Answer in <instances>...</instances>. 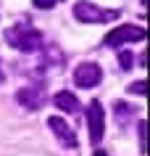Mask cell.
I'll return each instance as SVG.
<instances>
[{"label":"cell","mask_w":150,"mask_h":156,"mask_svg":"<svg viewBox=\"0 0 150 156\" xmlns=\"http://www.w3.org/2000/svg\"><path fill=\"white\" fill-rule=\"evenodd\" d=\"M121 16L118 8H98L90 0H82L74 5V19L82 24H103V21H116Z\"/></svg>","instance_id":"cell-1"},{"label":"cell","mask_w":150,"mask_h":156,"mask_svg":"<svg viewBox=\"0 0 150 156\" xmlns=\"http://www.w3.org/2000/svg\"><path fill=\"white\" fill-rule=\"evenodd\" d=\"M5 40L13 45V48L24 50V53H32V50L42 48V34L37 29H32L29 24H16L5 32Z\"/></svg>","instance_id":"cell-2"},{"label":"cell","mask_w":150,"mask_h":156,"mask_svg":"<svg viewBox=\"0 0 150 156\" xmlns=\"http://www.w3.org/2000/svg\"><path fill=\"white\" fill-rule=\"evenodd\" d=\"M137 40H145V27H137V24H121L113 32L105 34V45L108 48H118L124 42H137Z\"/></svg>","instance_id":"cell-3"},{"label":"cell","mask_w":150,"mask_h":156,"mask_svg":"<svg viewBox=\"0 0 150 156\" xmlns=\"http://www.w3.org/2000/svg\"><path fill=\"white\" fill-rule=\"evenodd\" d=\"M103 80V69L98 64H90V61H84L74 69V85L76 87H84V90H90L95 85Z\"/></svg>","instance_id":"cell-4"},{"label":"cell","mask_w":150,"mask_h":156,"mask_svg":"<svg viewBox=\"0 0 150 156\" xmlns=\"http://www.w3.org/2000/svg\"><path fill=\"white\" fill-rule=\"evenodd\" d=\"M87 124H90V140L92 146H98L103 140V132H105V114H103V106L98 101H92L87 106Z\"/></svg>","instance_id":"cell-5"},{"label":"cell","mask_w":150,"mask_h":156,"mask_svg":"<svg viewBox=\"0 0 150 156\" xmlns=\"http://www.w3.org/2000/svg\"><path fill=\"white\" fill-rule=\"evenodd\" d=\"M48 127L53 130V135H55V138H58L66 148H76V146H79V140H76L74 130H71V127H68L61 116H50V119H48Z\"/></svg>","instance_id":"cell-6"},{"label":"cell","mask_w":150,"mask_h":156,"mask_svg":"<svg viewBox=\"0 0 150 156\" xmlns=\"http://www.w3.org/2000/svg\"><path fill=\"white\" fill-rule=\"evenodd\" d=\"M16 101L26 108H40L45 101V93H42V87H21L16 93Z\"/></svg>","instance_id":"cell-7"},{"label":"cell","mask_w":150,"mask_h":156,"mask_svg":"<svg viewBox=\"0 0 150 156\" xmlns=\"http://www.w3.org/2000/svg\"><path fill=\"white\" fill-rule=\"evenodd\" d=\"M55 106L58 108H63V111H68V114H74V111H79V101H76V95L74 93H68V90H61V93H55Z\"/></svg>","instance_id":"cell-8"},{"label":"cell","mask_w":150,"mask_h":156,"mask_svg":"<svg viewBox=\"0 0 150 156\" xmlns=\"http://www.w3.org/2000/svg\"><path fill=\"white\" fill-rule=\"evenodd\" d=\"M126 90L132 93V95H145V93H148V82H145V80H140V82H132Z\"/></svg>","instance_id":"cell-9"},{"label":"cell","mask_w":150,"mask_h":156,"mask_svg":"<svg viewBox=\"0 0 150 156\" xmlns=\"http://www.w3.org/2000/svg\"><path fill=\"white\" fill-rule=\"evenodd\" d=\"M118 61H121V69H124V72L132 69V53H129V50H124V53L118 56Z\"/></svg>","instance_id":"cell-10"},{"label":"cell","mask_w":150,"mask_h":156,"mask_svg":"<svg viewBox=\"0 0 150 156\" xmlns=\"http://www.w3.org/2000/svg\"><path fill=\"white\" fill-rule=\"evenodd\" d=\"M116 114L121 116V119H126V116L132 114V106H126V103H116Z\"/></svg>","instance_id":"cell-11"},{"label":"cell","mask_w":150,"mask_h":156,"mask_svg":"<svg viewBox=\"0 0 150 156\" xmlns=\"http://www.w3.org/2000/svg\"><path fill=\"white\" fill-rule=\"evenodd\" d=\"M145 119H140V151H148V143H145Z\"/></svg>","instance_id":"cell-12"},{"label":"cell","mask_w":150,"mask_h":156,"mask_svg":"<svg viewBox=\"0 0 150 156\" xmlns=\"http://www.w3.org/2000/svg\"><path fill=\"white\" fill-rule=\"evenodd\" d=\"M55 3H58V0H34V5H37V8H53Z\"/></svg>","instance_id":"cell-13"},{"label":"cell","mask_w":150,"mask_h":156,"mask_svg":"<svg viewBox=\"0 0 150 156\" xmlns=\"http://www.w3.org/2000/svg\"><path fill=\"white\" fill-rule=\"evenodd\" d=\"M3 80H5V77H3V66H0V85H3Z\"/></svg>","instance_id":"cell-14"},{"label":"cell","mask_w":150,"mask_h":156,"mask_svg":"<svg viewBox=\"0 0 150 156\" xmlns=\"http://www.w3.org/2000/svg\"><path fill=\"white\" fill-rule=\"evenodd\" d=\"M95 156H105V154H103V151H95Z\"/></svg>","instance_id":"cell-15"}]
</instances>
